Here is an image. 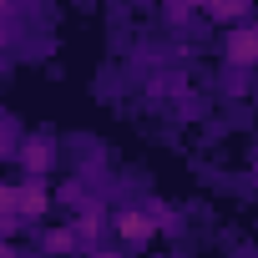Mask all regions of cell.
Listing matches in <instances>:
<instances>
[{
  "label": "cell",
  "mask_w": 258,
  "mask_h": 258,
  "mask_svg": "<svg viewBox=\"0 0 258 258\" xmlns=\"http://www.w3.org/2000/svg\"><path fill=\"white\" fill-rule=\"evenodd\" d=\"M16 187H6V182H0V233H11L16 228Z\"/></svg>",
  "instance_id": "5b68a950"
},
{
  "label": "cell",
  "mask_w": 258,
  "mask_h": 258,
  "mask_svg": "<svg viewBox=\"0 0 258 258\" xmlns=\"http://www.w3.org/2000/svg\"><path fill=\"white\" fill-rule=\"evenodd\" d=\"M248 6H253V0H213V6H208V11H213L218 21H238V16H243Z\"/></svg>",
  "instance_id": "8992f818"
},
{
  "label": "cell",
  "mask_w": 258,
  "mask_h": 258,
  "mask_svg": "<svg viewBox=\"0 0 258 258\" xmlns=\"http://www.w3.org/2000/svg\"><path fill=\"white\" fill-rule=\"evenodd\" d=\"M26 167H31L36 177L51 167V142H46V137H31V142H26Z\"/></svg>",
  "instance_id": "277c9868"
},
{
  "label": "cell",
  "mask_w": 258,
  "mask_h": 258,
  "mask_svg": "<svg viewBox=\"0 0 258 258\" xmlns=\"http://www.w3.org/2000/svg\"><path fill=\"white\" fill-rule=\"evenodd\" d=\"M46 248H51V253H71V248H76V233H51Z\"/></svg>",
  "instance_id": "52a82bcc"
},
{
  "label": "cell",
  "mask_w": 258,
  "mask_h": 258,
  "mask_svg": "<svg viewBox=\"0 0 258 258\" xmlns=\"http://www.w3.org/2000/svg\"><path fill=\"white\" fill-rule=\"evenodd\" d=\"M0 258H16V253H11V248H0Z\"/></svg>",
  "instance_id": "ba28073f"
},
{
  "label": "cell",
  "mask_w": 258,
  "mask_h": 258,
  "mask_svg": "<svg viewBox=\"0 0 258 258\" xmlns=\"http://www.w3.org/2000/svg\"><path fill=\"white\" fill-rule=\"evenodd\" d=\"M223 56H228L233 66H258V26H238V31H228Z\"/></svg>",
  "instance_id": "6da1fadb"
},
{
  "label": "cell",
  "mask_w": 258,
  "mask_h": 258,
  "mask_svg": "<svg viewBox=\"0 0 258 258\" xmlns=\"http://www.w3.org/2000/svg\"><path fill=\"white\" fill-rule=\"evenodd\" d=\"M96 258H116V253H96Z\"/></svg>",
  "instance_id": "9c48e42d"
},
{
  "label": "cell",
  "mask_w": 258,
  "mask_h": 258,
  "mask_svg": "<svg viewBox=\"0 0 258 258\" xmlns=\"http://www.w3.org/2000/svg\"><path fill=\"white\" fill-rule=\"evenodd\" d=\"M116 233H121V243H147L152 238V218L147 213H121L116 218Z\"/></svg>",
  "instance_id": "3957f363"
},
{
  "label": "cell",
  "mask_w": 258,
  "mask_h": 258,
  "mask_svg": "<svg viewBox=\"0 0 258 258\" xmlns=\"http://www.w3.org/2000/svg\"><path fill=\"white\" fill-rule=\"evenodd\" d=\"M46 203H51V198H46V182H41V177H31V182L16 187V213H21V218H41Z\"/></svg>",
  "instance_id": "7a4b0ae2"
}]
</instances>
